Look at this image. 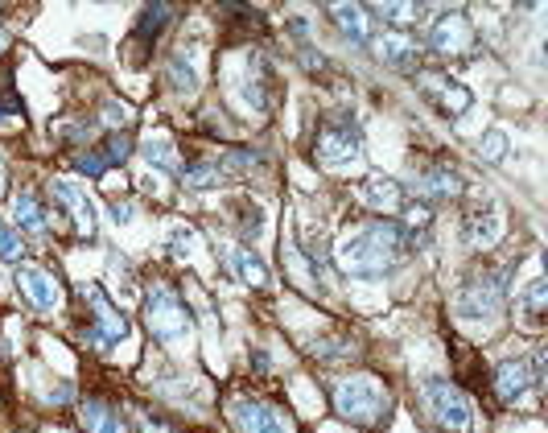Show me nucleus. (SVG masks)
Returning a JSON list of instances; mask_svg holds the SVG:
<instances>
[{
	"label": "nucleus",
	"instance_id": "nucleus-1",
	"mask_svg": "<svg viewBox=\"0 0 548 433\" xmlns=\"http://www.w3.org/2000/svg\"><path fill=\"white\" fill-rule=\"evenodd\" d=\"M404 256H408V240H404L400 223H392V219H380V223L355 231V236H347L334 252L338 269L347 277H384Z\"/></svg>",
	"mask_w": 548,
	"mask_h": 433
},
{
	"label": "nucleus",
	"instance_id": "nucleus-2",
	"mask_svg": "<svg viewBox=\"0 0 548 433\" xmlns=\"http://www.w3.org/2000/svg\"><path fill=\"white\" fill-rule=\"evenodd\" d=\"M334 409L342 421H351L359 429H375L392 413V392L375 376H351V380L334 384Z\"/></svg>",
	"mask_w": 548,
	"mask_h": 433
},
{
	"label": "nucleus",
	"instance_id": "nucleus-3",
	"mask_svg": "<svg viewBox=\"0 0 548 433\" xmlns=\"http://www.w3.org/2000/svg\"><path fill=\"white\" fill-rule=\"evenodd\" d=\"M503 302H507V269H495L466 277V285L454 297V310L466 322H491L503 314Z\"/></svg>",
	"mask_w": 548,
	"mask_h": 433
},
{
	"label": "nucleus",
	"instance_id": "nucleus-4",
	"mask_svg": "<svg viewBox=\"0 0 548 433\" xmlns=\"http://www.w3.org/2000/svg\"><path fill=\"white\" fill-rule=\"evenodd\" d=\"M145 318H149L153 339L165 343V347H178V343L190 339V310H186V302L174 289L153 285L149 302H145Z\"/></svg>",
	"mask_w": 548,
	"mask_h": 433
},
{
	"label": "nucleus",
	"instance_id": "nucleus-5",
	"mask_svg": "<svg viewBox=\"0 0 548 433\" xmlns=\"http://www.w3.org/2000/svg\"><path fill=\"white\" fill-rule=\"evenodd\" d=\"M359 149H363V132H359L355 116L338 112V116H326V120H322L318 145H314V153H318L322 165H330V170H338V165H351V161L359 157Z\"/></svg>",
	"mask_w": 548,
	"mask_h": 433
},
{
	"label": "nucleus",
	"instance_id": "nucleus-6",
	"mask_svg": "<svg viewBox=\"0 0 548 433\" xmlns=\"http://www.w3.org/2000/svg\"><path fill=\"white\" fill-rule=\"evenodd\" d=\"M421 401H425V413L441 425V429H454V433H466L470 429V401H466V392L454 388L450 380H437L429 376L421 384Z\"/></svg>",
	"mask_w": 548,
	"mask_h": 433
},
{
	"label": "nucleus",
	"instance_id": "nucleus-7",
	"mask_svg": "<svg viewBox=\"0 0 548 433\" xmlns=\"http://www.w3.org/2000/svg\"><path fill=\"white\" fill-rule=\"evenodd\" d=\"M83 297H87L91 310H95V322H91V330H87V339H91L99 351H108L112 343H120V339L128 335V318H124L120 310H112V302H108V297L99 293L95 285H87Z\"/></svg>",
	"mask_w": 548,
	"mask_h": 433
},
{
	"label": "nucleus",
	"instance_id": "nucleus-8",
	"mask_svg": "<svg viewBox=\"0 0 548 433\" xmlns=\"http://www.w3.org/2000/svg\"><path fill=\"white\" fill-rule=\"evenodd\" d=\"M474 42H478V33H474V25H470L462 13H445V17L433 21V29H429V46H433L437 54L466 58V54L474 50Z\"/></svg>",
	"mask_w": 548,
	"mask_h": 433
},
{
	"label": "nucleus",
	"instance_id": "nucleus-9",
	"mask_svg": "<svg viewBox=\"0 0 548 433\" xmlns=\"http://www.w3.org/2000/svg\"><path fill=\"white\" fill-rule=\"evenodd\" d=\"M231 425L235 433H289V421L260 401H231Z\"/></svg>",
	"mask_w": 548,
	"mask_h": 433
},
{
	"label": "nucleus",
	"instance_id": "nucleus-10",
	"mask_svg": "<svg viewBox=\"0 0 548 433\" xmlns=\"http://www.w3.org/2000/svg\"><path fill=\"white\" fill-rule=\"evenodd\" d=\"M54 198L75 215V223H79V231H87V236H95V219H99V211H95V203H91V194L83 190V186H75L71 178H54Z\"/></svg>",
	"mask_w": 548,
	"mask_h": 433
},
{
	"label": "nucleus",
	"instance_id": "nucleus-11",
	"mask_svg": "<svg viewBox=\"0 0 548 433\" xmlns=\"http://www.w3.org/2000/svg\"><path fill=\"white\" fill-rule=\"evenodd\" d=\"M417 83H421V91L433 99L441 112L462 116L470 108V91L462 83H454V79H445V75H417Z\"/></svg>",
	"mask_w": 548,
	"mask_h": 433
},
{
	"label": "nucleus",
	"instance_id": "nucleus-12",
	"mask_svg": "<svg viewBox=\"0 0 548 433\" xmlns=\"http://www.w3.org/2000/svg\"><path fill=\"white\" fill-rule=\"evenodd\" d=\"M17 285H21V293H25L38 310H54L58 297H62V293H58V281H54L46 269H38V264H21V269H17Z\"/></svg>",
	"mask_w": 548,
	"mask_h": 433
},
{
	"label": "nucleus",
	"instance_id": "nucleus-13",
	"mask_svg": "<svg viewBox=\"0 0 548 433\" xmlns=\"http://www.w3.org/2000/svg\"><path fill=\"white\" fill-rule=\"evenodd\" d=\"M417 186H421V194L437 198V203H458L462 190H466L450 165H425V170L417 174Z\"/></svg>",
	"mask_w": 548,
	"mask_h": 433
},
{
	"label": "nucleus",
	"instance_id": "nucleus-14",
	"mask_svg": "<svg viewBox=\"0 0 548 433\" xmlns=\"http://www.w3.org/2000/svg\"><path fill=\"white\" fill-rule=\"evenodd\" d=\"M532 388V376H528V363L524 359H507L495 368V392L503 405H516L520 396Z\"/></svg>",
	"mask_w": 548,
	"mask_h": 433
},
{
	"label": "nucleus",
	"instance_id": "nucleus-15",
	"mask_svg": "<svg viewBox=\"0 0 548 433\" xmlns=\"http://www.w3.org/2000/svg\"><path fill=\"white\" fill-rule=\"evenodd\" d=\"M227 264H231V273L244 281V285H252V289H268V285H272L268 264H264L252 248H231V252H227Z\"/></svg>",
	"mask_w": 548,
	"mask_h": 433
},
{
	"label": "nucleus",
	"instance_id": "nucleus-16",
	"mask_svg": "<svg viewBox=\"0 0 548 433\" xmlns=\"http://www.w3.org/2000/svg\"><path fill=\"white\" fill-rule=\"evenodd\" d=\"M499 236H503V223H499V207H495V203H487V211L478 207V211L466 219V240H470L474 248H491V244H499Z\"/></svg>",
	"mask_w": 548,
	"mask_h": 433
},
{
	"label": "nucleus",
	"instance_id": "nucleus-17",
	"mask_svg": "<svg viewBox=\"0 0 548 433\" xmlns=\"http://www.w3.org/2000/svg\"><path fill=\"white\" fill-rule=\"evenodd\" d=\"M165 83H169V91H178V95H194L198 91V66L190 62L186 50H174L165 58Z\"/></svg>",
	"mask_w": 548,
	"mask_h": 433
},
{
	"label": "nucleus",
	"instance_id": "nucleus-18",
	"mask_svg": "<svg viewBox=\"0 0 548 433\" xmlns=\"http://www.w3.org/2000/svg\"><path fill=\"white\" fill-rule=\"evenodd\" d=\"M363 203L375 211H400L404 207V190L392 178H367L363 182Z\"/></svg>",
	"mask_w": 548,
	"mask_h": 433
},
{
	"label": "nucleus",
	"instance_id": "nucleus-19",
	"mask_svg": "<svg viewBox=\"0 0 548 433\" xmlns=\"http://www.w3.org/2000/svg\"><path fill=\"white\" fill-rule=\"evenodd\" d=\"M375 50H380V58H384L388 66H400V71H408V66L417 62V54H421L417 42L408 38V33H384L380 46H375Z\"/></svg>",
	"mask_w": 548,
	"mask_h": 433
},
{
	"label": "nucleus",
	"instance_id": "nucleus-20",
	"mask_svg": "<svg viewBox=\"0 0 548 433\" xmlns=\"http://www.w3.org/2000/svg\"><path fill=\"white\" fill-rule=\"evenodd\" d=\"M83 425H87V433H128L124 417L112 405H104V401H87L83 405Z\"/></svg>",
	"mask_w": 548,
	"mask_h": 433
},
{
	"label": "nucleus",
	"instance_id": "nucleus-21",
	"mask_svg": "<svg viewBox=\"0 0 548 433\" xmlns=\"http://www.w3.org/2000/svg\"><path fill=\"white\" fill-rule=\"evenodd\" d=\"M330 13L338 17V29H342V38H351L355 46H367V33H371V21L359 5H330Z\"/></svg>",
	"mask_w": 548,
	"mask_h": 433
},
{
	"label": "nucleus",
	"instance_id": "nucleus-22",
	"mask_svg": "<svg viewBox=\"0 0 548 433\" xmlns=\"http://www.w3.org/2000/svg\"><path fill=\"white\" fill-rule=\"evenodd\" d=\"M174 13H178L174 5H149L141 13V25H136V42H157L161 29L169 25V17H174Z\"/></svg>",
	"mask_w": 548,
	"mask_h": 433
},
{
	"label": "nucleus",
	"instance_id": "nucleus-23",
	"mask_svg": "<svg viewBox=\"0 0 548 433\" xmlns=\"http://www.w3.org/2000/svg\"><path fill=\"white\" fill-rule=\"evenodd\" d=\"M145 157H149V165H157V170L182 174V165H178V157H174V141H169L165 132H153V137L145 141Z\"/></svg>",
	"mask_w": 548,
	"mask_h": 433
},
{
	"label": "nucleus",
	"instance_id": "nucleus-24",
	"mask_svg": "<svg viewBox=\"0 0 548 433\" xmlns=\"http://www.w3.org/2000/svg\"><path fill=\"white\" fill-rule=\"evenodd\" d=\"M13 219H17V227H25V231H42V227H46V215H42L38 198H33L29 190H21V194L13 198Z\"/></svg>",
	"mask_w": 548,
	"mask_h": 433
},
{
	"label": "nucleus",
	"instance_id": "nucleus-25",
	"mask_svg": "<svg viewBox=\"0 0 548 433\" xmlns=\"http://www.w3.org/2000/svg\"><path fill=\"white\" fill-rule=\"evenodd\" d=\"M182 182L194 186V190H211V186L223 182V170H219V165H207V161H202V165H186V170H182Z\"/></svg>",
	"mask_w": 548,
	"mask_h": 433
},
{
	"label": "nucleus",
	"instance_id": "nucleus-26",
	"mask_svg": "<svg viewBox=\"0 0 548 433\" xmlns=\"http://www.w3.org/2000/svg\"><path fill=\"white\" fill-rule=\"evenodd\" d=\"M544 302H548V285H544L540 277H536V281H528V293H524V314H528V322H540Z\"/></svg>",
	"mask_w": 548,
	"mask_h": 433
},
{
	"label": "nucleus",
	"instance_id": "nucleus-27",
	"mask_svg": "<svg viewBox=\"0 0 548 433\" xmlns=\"http://www.w3.org/2000/svg\"><path fill=\"white\" fill-rule=\"evenodd\" d=\"M256 165H260V157H256L252 149H231V153L223 157L219 170H227V174H248V170H256Z\"/></svg>",
	"mask_w": 548,
	"mask_h": 433
},
{
	"label": "nucleus",
	"instance_id": "nucleus-28",
	"mask_svg": "<svg viewBox=\"0 0 548 433\" xmlns=\"http://www.w3.org/2000/svg\"><path fill=\"white\" fill-rule=\"evenodd\" d=\"M239 231H244V240H260L264 231V211L256 203H244V219H239Z\"/></svg>",
	"mask_w": 548,
	"mask_h": 433
},
{
	"label": "nucleus",
	"instance_id": "nucleus-29",
	"mask_svg": "<svg viewBox=\"0 0 548 433\" xmlns=\"http://www.w3.org/2000/svg\"><path fill=\"white\" fill-rule=\"evenodd\" d=\"M310 355H314V359H347V355H355V351H351V343H342V339H322V343H314Z\"/></svg>",
	"mask_w": 548,
	"mask_h": 433
},
{
	"label": "nucleus",
	"instance_id": "nucleus-30",
	"mask_svg": "<svg viewBox=\"0 0 548 433\" xmlns=\"http://www.w3.org/2000/svg\"><path fill=\"white\" fill-rule=\"evenodd\" d=\"M478 149H483V157H487L491 165H499V161L507 157V137H503V132H487L483 145H478Z\"/></svg>",
	"mask_w": 548,
	"mask_h": 433
},
{
	"label": "nucleus",
	"instance_id": "nucleus-31",
	"mask_svg": "<svg viewBox=\"0 0 548 433\" xmlns=\"http://www.w3.org/2000/svg\"><path fill=\"white\" fill-rule=\"evenodd\" d=\"M21 240H17V231H9L5 223H0V260H21Z\"/></svg>",
	"mask_w": 548,
	"mask_h": 433
},
{
	"label": "nucleus",
	"instance_id": "nucleus-32",
	"mask_svg": "<svg viewBox=\"0 0 548 433\" xmlns=\"http://www.w3.org/2000/svg\"><path fill=\"white\" fill-rule=\"evenodd\" d=\"M132 153V137L128 132H116V137L108 141V149H104V157H108V165H116V161H124Z\"/></svg>",
	"mask_w": 548,
	"mask_h": 433
},
{
	"label": "nucleus",
	"instance_id": "nucleus-33",
	"mask_svg": "<svg viewBox=\"0 0 548 433\" xmlns=\"http://www.w3.org/2000/svg\"><path fill=\"white\" fill-rule=\"evenodd\" d=\"M9 83H13V79H9V71H5V75H0V120H5L9 112H21V99L9 91Z\"/></svg>",
	"mask_w": 548,
	"mask_h": 433
},
{
	"label": "nucleus",
	"instance_id": "nucleus-34",
	"mask_svg": "<svg viewBox=\"0 0 548 433\" xmlns=\"http://www.w3.org/2000/svg\"><path fill=\"white\" fill-rule=\"evenodd\" d=\"M75 170L79 174H91V178H99L108 170V157H99V153H87V157H75Z\"/></svg>",
	"mask_w": 548,
	"mask_h": 433
},
{
	"label": "nucleus",
	"instance_id": "nucleus-35",
	"mask_svg": "<svg viewBox=\"0 0 548 433\" xmlns=\"http://www.w3.org/2000/svg\"><path fill=\"white\" fill-rule=\"evenodd\" d=\"M198 244V236H194V231H178V236H174V252L178 256H190V248Z\"/></svg>",
	"mask_w": 548,
	"mask_h": 433
},
{
	"label": "nucleus",
	"instance_id": "nucleus-36",
	"mask_svg": "<svg viewBox=\"0 0 548 433\" xmlns=\"http://www.w3.org/2000/svg\"><path fill=\"white\" fill-rule=\"evenodd\" d=\"M0 50H5V38H0Z\"/></svg>",
	"mask_w": 548,
	"mask_h": 433
}]
</instances>
